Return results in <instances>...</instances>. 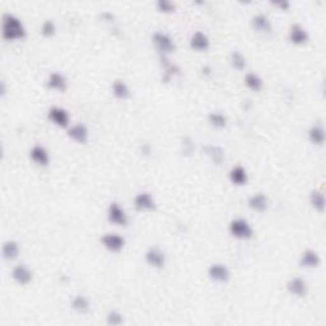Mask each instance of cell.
<instances>
[{"instance_id": "obj_1", "label": "cell", "mask_w": 326, "mask_h": 326, "mask_svg": "<svg viewBox=\"0 0 326 326\" xmlns=\"http://www.w3.org/2000/svg\"><path fill=\"white\" fill-rule=\"evenodd\" d=\"M26 37V28L18 17L6 13L3 16V38L7 41H18Z\"/></svg>"}, {"instance_id": "obj_2", "label": "cell", "mask_w": 326, "mask_h": 326, "mask_svg": "<svg viewBox=\"0 0 326 326\" xmlns=\"http://www.w3.org/2000/svg\"><path fill=\"white\" fill-rule=\"evenodd\" d=\"M228 231L232 237L237 240H250L254 236V229L249 220L245 218H236V219L231 220L228 225Z\"/></svg>"}, {"instance_id": "obj_3", "label": "cell", "mask_w": 326, "mask_h": 326, "mask_svg": "<svg viewBox=\"0 0 326 326\" xmlns=\"http://www.w3.org/2000/svg\"><path fill=\"white\" fill-rule=\"evenodd\" d=\"M152 42H153L157 51L161 54V56L170 55L176 49L172 37L165 32H154L153 36H152Z\"/></svg>"}, {"instance_id": "obj_4", "label": "cell", "mask_w": 326, "mask_h": 326, "mask_svg": "<svg viewBox=\"0 0 326 326\" xmlns=\"http://www.w3.org/2000/svg\"><path fill=\"white\" fill-rule=\"evenodd\" d=\"M147 264L154 269H162L166 265V255L159 247L153 246L147 250L144 255Z\"/></svg>"}, {"instance_id": "obj_5", "label": "cell", "mask_w": 326, "mask_h": 326, "mask_svg": "<svg viewBox=\"0 0 326 326\" xmlns=\"http://www.w3.org/2000/svg\"><path fill=\"white\" fill-rule=\"evenodd\" d=\"M107 219L115 225H126L129 218H127L125 209L119 203H111L107 209Z\"/></svg>"}, {"instance_id": "obj_6", "label": "cell", "mask_w": 326, "mask_h": 326, "mask_svg": "<svg viewBox=\"0 0 326 326\" xmlns=\"http://www.w3.org/2000/svg\"><path fill=\"white\" fill-rule=\"evenodd\" d=\"M48 116L49 119H50V121L53 122L54 125H56V126L69 127L70 115L69 112H68L65 109H63V107H59V106L51 107V109L49 110Z\"/></svg>"}, {"instance_id": "obj_7", "label": "cell", "mask_w": 326, "mask_h": 326, "mask_svg": "<svg viewBox=\"0 0 326 326\" xmlns=\"http://www.w3.org/2000/svg\"><path fill=\"white\" fill-rule=\"evenodd\" d=\"M288 37L289 41L296 46L305 45V43H307L308 40H310V35H308L307 29L298 23L292 24L291 28H289Z\"/></svg>"}, {"instance_id": "obj_8", "label": "cell", "mask_w": 326, "mask_h": 326, "mask_svg": "<svg viewBox=\"0 0 326 326\" xmlns=\"http://www.w3.org/2000/svg\"><path fill=\"white\" fill-rule=\"evenodd\" d=\"M102 246L106 250L111 252H120L125 247V241L124 237L119 234H106L102 236L101 239Z\"/></svg>"}, {"instance_id": "obj_9", "label": "cell", "mask_w": 326, "mask_h": 326, "mask_svg": "<svg viewBox=\"0 0 326 326\" xmlns=\"http://www.w3.org/2000/svg\"><path fill=\"white\" fill-rule=\"evenodd\" d=\"M208 275L215 283H225L229 281L231 278V271L228 269V266H225L224 264H213L208 269Z\"/></svg>"}, {"instance_id": "obj_10", "label": "cell", "mask_w": 326, "mask_h": 326, "mask_svg": "<svg viewBox=\"0 0 326 326\" xmlns=\"http://www.w3.org/2000/svg\"><path fill=\"white\" fill-rule=\"evenodd\" d=\"M134 207L139 212H151V210L156 209V202L151 194L143 191L134 198Z\"/></svg>"}, {"instance_id": "obj_11", "label": "cell", "mask_w": 326, "mask_h": 326, "mask_svg": "<svg viewBox=\"0 0 326 326\" xmlns=\"http://www.w3.org/2000/svg\"><path fill=\"white\" fill-rule=\"evenodd\" d=\"M12 278H13L14 282L21 284V286H27V284L31 283L32 279H33V273H32L31 269L27 268L26 265L19 264V265H17L16 268L13 269V271H12Z\"/></svg>"}, {"instance_id": "obj_12", "label": "cell", "mask_w": 326, "mask_h": 326, "mask_svg": "<svg viewBox=\"0 0 326 326\" xmlns=\"http://www.w3.org/2000/svg\"><path fill=\"white\" fill-rule=\"evenodd\" d=\"M287 289L292 296L296 297H305L308 292V287L306 281H303L300 276H295L287 283Z\"/></svg>"}, {"instance_id": "obj_13", "label": "cell", "mask_w": 326, "mask_h": 326, "mask_svg": "<svg viewBox=\"0 0 326 326\" xmlns=\"http://www.w3.org/2000/svg\"><path fill=\"white\" fill-rule=\"evenodd\" d=\"M247 205L251 210L256 213H264L269 207V200L268 197L263 193H257L251 195L247 200Z\"/></svg>"}, {"instance_id": "obj_14", "label": "cell", "mask_w": 326, "mask_h": 326, "mask_svg": "<svg viewBox=\"0 0 326 326\" xmlns=\"http://www.w3.org/2000/svg\"><path fill=\"white\" fill-rule=\"evenodd\" d=\"M300 265L306 269H316L321 265V257L315 250H306L302 252L300 259Z\"/></svg>"}, {"instance_id": "obj_15", "label": "cell", "mask_w": 326, "mask_h": 326, "mask_svg": "<svg viewBox=\"0 0 326 326\" xmlns=\"http://www.w3.org/2000/svg\"><path fill=\"white\" fill-rule=\"evenodd\" d=\"M68 136H69L72 141H74L75 143L84 144L87 143L89 133H88V129L85 125L75 124L68 127Z\"/></svg>"}, {"instance_id": "obj_16", "label": "cell", "mask_w": 326, "mask_h": 326, "mask_svg": "<svg viewBox=\"0 0 326 326\" xmlns=\"http://www.w3.org/2000/svg\"><path fill=\"white\" fill-rule=\"evenodd\" d=\"M210 46L209 37L205 35L204 32H195L193 33V36L190 37V48L195 51H199V53H203V51H207Z\"/></svg>"}, {"instance_id": "obj_17", "label": "cell", "mask_w": 326, "mask_h": 326, "mask_svg": "<svg viewBox=\"0 0 326 326\" xmlns=\"http://www.w3.org/2000/svg\"><path fill=\"white\" fill-rule=\"evenodd\" d=\"M29 157L33 162H35L37 166H41V167H46L50 162V156H49V152L46 151L45 147L42 146H35L29 152Z\"/></svg>"}, {"instance_id": "obj_18", "label": "cell", "mask_w": 326, "mask_h": 326, "mask_svg": "<svg viewBox=\"0 0 326 326\" xmlns=\"http://www.w3.org/2000/svg\"><path fill=\"white\" fill-rule=\"evenodd\" d=\"M48 87L53 90H58V92H64L67 90L68 88V82L67 78L64 77L60 73H51L48 78V82H46Z\"/></svg>"}, {"instance_id": "obj_19", "label": "cell", "mask_w": 326, "mask_h": 326, "mask_svg": "<svg viewBox=\"0 0 326 326\" xmlns=\"http://www.w3.org/2000/svg\"><path fill=\"white\" fill-rule=\"evenodd\" d=\"M308 141L313 144V146H323L325 143V129L321 124H315L310 127L308 130Z\"/></svg>"}, {"instance_id": "obj_20", "label": "cell", "mask_w": 326, "mask_h": 326, "mask_svg": "<svg viewBox=\"0 0 326 326\" xmlns=\"http://www.w3.org/2000/svg\"><path fill=\"white\" fill-rule=\"evenodd\" d=\"M229 180L234 185L236 186H245L249 181V175H247V171L245 170V167L242 166H235V167L231 168L229 171Z\"/></svg>"}, {"instance_id": "obj_21", "label": "cell", "mask_w": 326, "mask_h": 326, "mask_svg": "<svg viewBox=\"0 0 326 326\" xmlns=\"http://www.w3.org/2000/svg\"><path fill=\"white\" fill-rule=\"evenodd\" d=\"M252 27L260 33H271V22L265 14H256L252 18Z\"/></svg>"}, {"instance_id": "obj_22", "label": "cell", "mask_w": 326, "mask_h": 326, "mask_svg": "<svg viewBox=\"0 0 326 326\" xmlns=\"http://www.w3.org/2000/svg\"><path fill=\"white\" fill-rule=\"evenodd\" d=\"M310 204L316 212L323 213L325 212V195L320 190H312L310 194Z\"/></svg>"}, {"instance_id": "obj_23", "label": "cell", "mask_w": 326, "mask_h": 326, "mask_svg": "<svg viewBox=\"0 0 326 326\" xmlns=\"http://www.w3.org/2000/svg\"><path fill=\"white\" fill-rule=\"evenodd\" d=\"M111 89L112 95H114L117 100H126L130 97V88L124 80H115V82L112 83Z\"/></svg>"}, {"instance_id": "obj_24", "label": "cell", "mask_w": 326, "mask_h": 326, "mask_svg": "<svg viewBox=\"0 0 326 326\" xmlns=\"http://www.w3.org/2000/svg\"><path fill=\"white\" fill-rule=\"evenodd\" d=\"M204 152L215 165H222V162L224 161V151L220 147L207 146L204 147Z\"/></svg>"}, {"instance_id": "obj_25", "label": "cell", "mask_w": 326, "mask_h": 326, "mask_svg": "<svg viewBox=\"0 0 326 326\" xmlns=\"http://www.w3.org/2000/svg\"><path fill=\"white\" fill-rule=\"evenodd\" d=\"M19 251H21V249H19L18 242L16 241L4 242L3 250H2L3 257L6 260H16L19 256Z\"/></svg>"}, {"instance_id": "obj_26", "label": "cell", "mask_w": 326, "mask_h": 326, "mask_svg": "<svg viewBox=\"0 0 326 326\" xmlns=\"http://www.w3.org/2000/svg\"><path fill=\"white\" fill-rule=\"evenodd\" d=\"M245 84L252 92H259V90L263 89L264 82L256 73H247L246 77H245Z\"/></svg>"}, {"instance_id": "obj_27", "label": "cell", "mask_w": 326, "mask_h": 326, "mask_svg": "<svg viewBox=\"0 0 326 326\" xmlns=\"http://www.w3.org/2000/svg\"><path fill=\"white\" fill-rule=\"evenodd\" d=\"M72 308L78 313H85L89 311V301L84 296H75L72 301Z\"/></svg>"}, {"instance_id": "obj_28", "label": "cell", "mask_w": 326, "mask_h": 326, "mask_svg": "<svg viewBox=\"0 0 326 326\" xmlns=\"http://www.w3.org/2000/svg\"><path fill=\"white\" fill-rule=\"evenodd\" d=\"M208 121L215 129H224L227 126V117L222 112H210L208 116Z\"/></svg>"}, {"instance_id": "obj_29", "label": "cell", "mask_w": 326, "mask_h": 326, "mask_svg": "<svg viewBox=\"0 0 326 326\" xmlns=\"http://www.w3.org/2000/svg\"><path fill=\"white\" fill-rule=\"evenodd\" d=\"M229 61H231L232 68H235L236 70H244L246 68V58L240 51H234L231 54Z\"/></svg>"}, {"instance_id": "obj_30", "label": "cell", "mask_w": 326, "mask_h": 326, "mask_svg": "<svg viewBox=\"0 0 326 326\" xmlns=\"http://www.w3.org/2000/svg\"><path fill=\"white\" fill-rule=\"evenodd\" d=\"M157 11L163 14H171L176 11V4L170 0H158L156 3Z\"/></svg>"}, {"instance_id": "obj_31", "label": "cell", "mask_w": 326, "mask_h": 326, "mask_svg": "<svg viewBox=\"0 0 326 326\" xmlns=\"http://www.w3.org/2000/svg\"><path fill=\"white\" fill-rule=\"evenodd\" d=\"M41 33H42V36H45V37H53L56 33L55 23H54L53 21H50V19L43 22L42 26H41Z\"/></svg>"}, {"instance_id": "obj_32", "label": "cell", "mask_w": 326, "mask_h": 326, "mask_svg": "<svg viewBox=\"0 0 326 326\" xmlns=\"http://www.w3.org/2000/svg\"><path fill=\"white\" fill-rule=\"evenodd\" d=\"M106 322L109 325H121L124 322V317H122V313H120L119 311H110L106 316Z\"/></svg>"}, {"instance_id": "obj_33", "label": "cell", "mask_w": 326, "mask_h": 326, "mask_svg": "<svg viewBox=\"0 0 326 326\" xmlns=\"http://www.w3.org/2000/svg\"><path fill=\"white\" fill-rule=\"evenodd\" d=\"M194 151H195V144H194V142L191 141L190 138H188V136H185V138L182 139V152H183V154L191 156V154L194 153Z\"/></svg>"}, {"instance_id": "obj_34", "label": "cell", "mask_w": 326, "mask_h": 326, "mask_svg": "<svg viewBox=\"0 0 326 326\" xmlns=\"http://www.w3.org/2000/svg\"><path fill=\"white\" fill-rule=\"evenodd\" d=\"M274 6L278 7V8H281L282 11H287V9L289 8L288 2H283V3H274Z\"/></svg>"}, {"instance_id": "obj_35", "label": "cell", "mask_w": 326, "mask_h": 326, "mask_svg": "<svg viewBox=\"0 0 326 326\" xmlns=\"http://www.w3.org/2000/svg\"><path fill=\"white\" fill-rule=\"evenodd\" d=\"M203 73H205L207 75H210V73H212V69H210V67H204V68H203Z\"/></svg>"}]
</instances>
